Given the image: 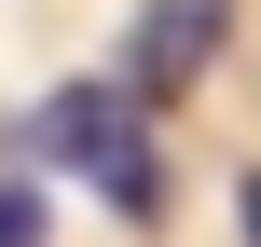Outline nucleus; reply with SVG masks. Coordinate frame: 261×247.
Returning a JSON list of instances; mask_svg holds the SVG:
<instances>
[{
    "mask_svg": "<svg viewBox=\"0 0 261 247\" xmlns=\"http://www.w3.org/2000/svg\"><path fill=\"white\" fill-rule=\"evenodd\" d=\"M41 138H55V151H69V165H83V179H96V193H110L124 220H151V206H165V179H151V124H138V110H124L110 83L55 96V110H41Z\"/></svg>",
    "mask_w": 261,
    "mask_h": 247,
    "instance_id": "1",
    "label": "nucleus"
},
{
    "mask_svg": "<svg viewBox=\"0 0 261 247\" xmlns=\"http://www.w3.org/2000/svg\"><path fill=\"white\" fill-rule=\"evenodd\" d=\"M220 28H234L220 0H151V14H138V55H124V69H138V96H179V83H206Z\"/></svg>",
    "mask_w": 261,
    "mask_h": 247,
    "instance_id": "2",
    "label": "nucleus"
},
{
    "mask_svg": "<svg viewBox=\"0 0 261 247\" xmlns=\"http://www.w3.org/2000/svg\"><path fill=\"white\" fill-rule=\"evenodd\" d=\"M0 247H41V193L28 179H0Z\"/></svg>",
    "mask_w": 261,
    "mask_h": 247,
    "instance_id": "3",
    "label": "nucleus"
},
{
    "mask_svg": "<svg viewBox=\"0 0 261 247\" xmlns=\"http://www.w3.org/2000/svg\"><path fill=\"white\" fill-rule=\"evenodd\" d=\"M234 206H248V247H261V179H248V193H234Z\"/></svg>",
    "mask_w": 261,
    "mask_h": 247,
    "instance_id": "4",
    "label": "nucleus"
}]
</instances>
